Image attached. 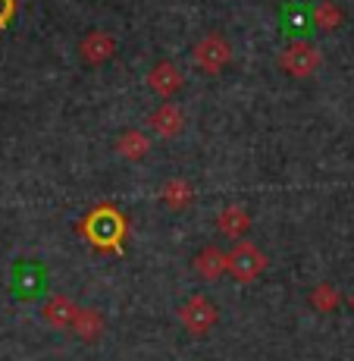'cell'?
Returning a JSON list of instances; mask_svg holds the SVG:
<instances>
[{"label": "cell", "instance_id": "cell-1", "mask_svg": "<svg viewBox=\"0 0 354 361\" xmlns=\"http://www.w3.org/2000/svg\"><path fill=\"white\" fill-rule=\"evenodd\" d=\"M79 233L94 252H113L126 255V235H129V220L116 211L113 204H97L85 214L79 224Z\"/></svg>", "mask_w": 354, "mask_h": 361}, {"label": "cell", "instance_id": "cell-17", "mask_svg": "<svg viewBox=\"0 0 354 361\" xmlns=\"http://www.w3.org/2000/svg\"><path fill=\"white\" fill-rule=\"evenodd\" d=\"M13 16H16V0H0V29H6Z\"/></svg>", "mask_w": 354, "mask_h": 361}, {"label": "cell", "instance_id": "cell-5", "mask_svg": "<svg viewBox=\"0 0 354 361\" xmlns=\"http://www.w3.org/2000/svg\"><path fill=\"white\" fill-rule=\"evenodd\" d=\"M263 270H267V255H263V248H258L254 242L239 239V245L229 252V274L239 283H254Z\"/></svg>", "mask_w": 354, "mask_h": 361}, {"label": "cell", "instance_id": "cell-16", "mask_svg": "<svg viewBox=\"0 0 354 361\" xmlns=\"http://www.w3.org/2000/svg\"><path fill=\"white\" fill-rule=\"evenodd\" d=\"M339 302H342V295H339V289L332 286V283H320V286L310 293V308L323 311V314H329V311L339 308Z\"/></svg>", "mask_w": 354, "mask_h": 361}, {"label": "cell", "instance_id": "cell-3", "mask_svg": "<svg viewBox=\"0 0 354 361\" xmlns=\"http://www.w3.org/2000/svg\"><path fill=\"white\" fill-rule=\"evenodd\" d=\"M220 321L217 305L210 302L207 295H189L182 305H179V324L191 333V336H207Z\"/></svg>", "mask_w": 354, "mask_h": 361}, {"label": "cell", "instance_id": "cell-4", "mask_svg": "<svg viewBox=\"0 0 354 361\" xmlns=\"http://www.w3.org/2000/svg\"><path fill=\"white\" fill-rule=\"evenodd\" d=\"M320 63H323L320 51H317L310 41H304V38H295L286 51L279 54L282 73H289L291 79H310V75L320 69Z\"/></svg>", "mask_w": 354, "mask_h": 361}, {"label": "cell", "instance_id": "cell-2", "mask_svg": "<svg viewBox=\"0 0 354 361\" xmlns=\"http://www.w3.org/2000/svg\"><path fill=\"white\" fill-rule=\"evenodd\" d=\"M191 63L198 66L201 73H207V75L223 73V69L232 63V44H229L223 35H217V32L204 35V38L191 47Z\"/></svg>", "mask_w": 354, "mask_h": 361}, {"label": "cell", "instance_id": "cell-15", "mask_svg": "<svg viewBox=\"0 0 354 361\" xmlns=\"http://www.w3.org/2000/svg\"><path fill=\"white\" fill-rule=\"evenodd\" d=\"M342 23H345V16H342V10H339V4H332V0H323L314 10V25L320 32H336Z\"/></svg>", "mask_w": 354, "mask_h": 361}, {"label": "cell", "instance_id": "cell-14", "mask_svg": "<svg viewBox=\"0 0 354 361\" xmlns=\"http://www.w3.org/2000/svg\"><path fill=\"white\" fill-rule=\"evenodd\" d=\"M160 198H163V204L170 207V211H189L191 201H194V189H191L189 179L176 176V179H166Z\"/></svg>", "mask_w": 354, "mask_h": 361}, {"label": "cell", "instance_id": "cell-11", "mask_svg": "<svg viewBox=\"0 0 354 361\" xmlns=\"http://www.w3.org/2000/svg\"><path fill=\"white\" fill-rule=\"evenodd\" d=\"M248 230H251V214L241 204H226L217 214V233L229 235V239H245Z\"/></svg>", "mask_w": 354, "mask_h": 361}, {"label": "cell", "instance_id": "cell-8", "mask_svg": "<svg viewBox=\"0 0 354 361\" xmlns=\"http://www.w3.org/2000/svg\"><path fill=\"white\" fill-rule=\"evenodd\" d=\"M79 308H82V305H75L69 295L57 293V295H51L44 302L41 317H44V324H51V327H57V330H72L75 317H79Z\"/></svg>", "mask_w": 354, "mask_h": 361}, {"label": "cell", "instance_id": "cell-10", "mask_svg": "<svg viewBox=\"0 0 354 361\" xmlns=\"http://www.w3.org/2000/svg\"><path fill=\"white\" fill-rule=\"evenodd\" d=\"M191 267H194V274H198L201 280L213 283L229 270V252H223V248H217V245H204L198 255H194Z\"/></svg>", "mask_w": 354, "mask_h": 361}, {"label": "cell", "instance_id": "cell-12", "mask_svg": "<svg viewBox=\"0 0 354 361\" xmlns=\"http://www.w3.org/2000/svg\"><path fill=\"white\" fill-rule=\"evenodd\" d=\"M72 333L82 339V343H97V339L107 333V321H103V314L91 305H85V308H79V317H75L72 324Z\"/></svg>", "mask_w": 354, "mask_h": 361}, {"label": "cell", "instance_id": "cell-18", "mask_svg": "<svg viewBox=\"0 0 354 361\" xmlns=\"http://www.w3.org/2000/svg\"><path fill=\"white\" fill-rule=\"evenodd\" d=\"M348 305H351V311H354V293H351V298H348Z\"/></svg>", "mask_w": 354, "mask_h": 361}, {"label": "cell", "instance_id": "cell-13", "mask_svg": "<svg viewBox=\"0 0 354 361\" xmlns=\"http://www.w3.org/2000/svg\"><path fill=\"white\" fill-rule=\"evenodd\" d=\"M116 154L126 157V161H132V164L144 161V157L151 154V138L144 135L141 129H126V132H120V138H116Z\"/></svg>", "mask_w": 354, "mask_h": 361}, {"label": "cell", "instance_id": "cell-6", "mask_svg": "<svg viewBox=\"0 0 354 361\" xmlns=\"http://www.w3.org/2000/svg\"><path fill=\"white\" fill-rule=\"evenodd\" d=\"M79 57L85 60V63H91V66H101V63H107V60H113L116 57V38L110 32H88L85 38L79 41Z\"/></svg>", "mask_w": 354, "mask_h": 361}, {"label": "cell", "instance_id": "cell-7", "mask_svg": "<svg viewBox=\"0 0 354 361\" xmlns=\"http://www.w3.org/2000/svg\"><path fill=\"white\" fill-rule=\"evenodd\" d=\"M182 85H185L182 69H179L176 63H170V60H160V63L148 73V88L154 94H160V98H166V101H170L172 94L182 92Z\"/></svg>", "mask_w": 354, "mask_h": 361}, {"label": "cell", "instance_id": "cell-9", "mask_svg": "<svg viewBox=\"0 0 354 361\" xmlns=\"http://www.w3.org/2000/svg\"><path fill=\"white\" fill-rule=\"evenodd\" d=\"M148 126L154 129L160 138H176V135L185 132V114H182V107H176L172 101H166L148 116Z\"/></svg>", "mask_w": 354, "mask_h": 361}]
</instances>
